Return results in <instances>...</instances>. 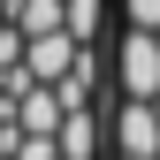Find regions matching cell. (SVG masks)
I'll return each mask as SVG.
<instances>
[{
  "label": "cell",
  "mask_w": 160,
  "mask_h": 160,
  "mask_svg": "<svg viewBox=\"0 0 160 160\" xmlns=\"http://www.w3.org/2000/svg\"><path fill=\"white\" fill-rule=\"evenodd\" d=\"M76 61H84V46H76L69 31H53V38H31V53H23V76H31V84H61Z\"/></svg>",
  "instance_id": "4"
},
{
  "label": "cell",
  "mask_w": 160,
  "mask_h": 160,
  "mask_svg": "<svg viewBox=\"0 0 160 160\" xmlns=\"http://www.w3.org/2000/svg\"><path fill=\"white\" fill-rule=\"evenodd\" d=\"M122 15H130V31H152L160 38V0H122Z\"/></svg>",
  "instance_id": "8"
},
{
  "label": "cell",
  "mask_w": 160,
  "mask_h": 160,
  "mask_svg": "<svg viewBox=\"0 0 160 160\" xmlns=\"http://www.w3.org/2000/svg\"><path fill=\"white\" fill-rule=\"evenodd\" d=\"M0 114H8L23 137H61V122H69V107H61L53 84H31L23 99H0Z\"/></svg>",
  "instance_id": "3"
},
{
  "label": "cell",
  "mask_w": 160,
  "mask_h": 160,
  "mask_svg": "<svg viewBox=\"0 0 160 160\" xmlns=\"http://www.w3.org/2000/svg\"><path fill=\"white\" fill-rule=\"evenodd\" d=\"M114 160H122V152H114Z\"/></svg>",
  "instance_id": "9"
},
{
  "label": "cell",
  "mask_w": 160,
  "mask_h": 160,
  "mask_svg": "<svg viewBox=\"0 0 160 160\" xmlns=\"http://www.w3.org/2000/svg\"><path fill=\"white\" fill-rule=\"evenodd\" d=\"M114 76H122V99H160V38L152 31H130L122 53H114Z\"/></svg>",
  "instance_id": "1"
},
{
  "label": "cell",
  "mask_w": 160,
  "mask_h": 160,
  "mask_svg": "<svg viewBox=\"0 0 160 160\" xmlns=\"http://www.w3.org/2000/svg\"><path fill=\"white\" fill-rule=\"evenodd\" d=\"M107 130H114V152H122V160H160V107H145V99H122Z\"/></svg>",
  "instance_id": "2"
},
{
  "label": "cell",
  "mask_w": 160,
  "mask_h": 160,
  "mask_svg": "<svg viewBox=\"0 0 160 160\" xmlns=\"http://www.w3.org/2000/svg\"><path fill=\"white\" fill-rule=\"evenodd\" d=\"M0 160H61V137H15Z\"/></svg>",
  "instance_id": "7"
},
{
  "label": "cell",
  "mask_w": 160,
  "mask_h": 160,
  "mask_svg": "<svg viewBox=\"0 0 160 160\" xmlns=\"http://www.w3.org/2000/svg\"><path fill=\"white\" fill-rule=\"evenodd\" d=\"M8 23L23 31V38H53V31H69V0H23Z\"/></svg>",
  "instance_id": "5"
},
{
  "label": "cell",
  "mask_w": 160,
  "mask_h": 160,
  "mask_svg": "<svg viewBox=\"0 0 160 160\" xmlns=\"http://www.w3.org/2000/svg\"><path fill=\"white\" fill-rule=\"evenodd\" d=\"M92 152H99V114L84 107V114L61 122V160H92Z\"/></svg>",
  "instance_id": "6"
}]
</instances>
